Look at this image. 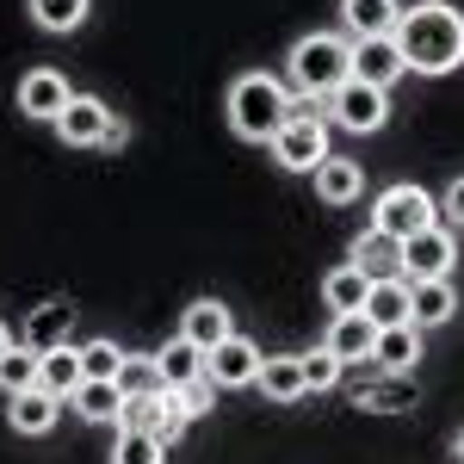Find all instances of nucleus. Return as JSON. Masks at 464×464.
<instances>
[{
    "label": "nucleus",
    "mask_w": 464,
    "mask_h": 464,
    "mask_svg": "<svg viewBox=\"0 0 464 464\" xmlns=\"http://www.w3.org/2000/svg\"><path fill=\"white\" fill-rule=\"evenodd\" d=\"M130 143V118H118L111 111V124H106V137H100V149H124Z\"/></svg>",
    "instance_id": "35"
},
{
    "label": "nucleus",
    "mask_w": 464,
    "mask_h": 464,
    "mask_svg": "<svg viewBox=\"0 0 464 464\" xmlns=\"http://www.w3.org/2000/svg\"><path fill=\"white\" fill-rule=\"evenodd\" d=\"M372 365L384 378H402L421 365V328L415 322H396V328H378V347H372Z\"/></svg>",
    "instance_id": "12"
},
{
    "label": "nucleus",
    "mask_w": 464,
    "mask_h": 464,
    "mask_svg": "<svg viewBox=\"0 0 464 464\" xmlns=\"http://www.w3.org/2000/svg\"><path fill=\"white\" fill-rule=\"evenodd\" d=\"M74 87L63 69H32L25 81H19V118H44V124H56L63 111H69Z\"/></svg>",
    "instance_id": "9"
},
{
    "label": "nucleus",
    "mask_w": 464,
    "mask_h": 464,
    "mask_svg": "<svg viewBox=\"0 0 464 464\" xmlns=\"http://www.w3.org/2000/svg\"><path fill=\"white\" fill-rule=\"evenodd\" d=\"M179 334H186L198 353L223 347V341L236 334V322H229V304H217V297H192V304H186V316H179Z\"/></svg>",
    "instance_id": "10"
},
{
    "label": "nucleus",
    "mask_w": 464,
    "mask_h": 464,
    "mask_svg": "<svg viewBox=\"0 0 464 464\" xmlns=\"http://www.w3.org/2000/svg\"><path fill=\"white\" fill-rule=\"evenodd\" d=\"M179 396H186V409H192V415H205V409H211V396H217V384H211V378H192Z\"/></svg>",
    "instance_id": "34"
},
{
    "label": "nucleus",
    "mask_w": 464,
    "mask_h": 464,
    "mask_svg": "<svg viewBox=\"0 0 464 464\" xmlns=\"http://www.w3.org/2000/svg\"><path fill=\"white\" fill-rule=\"evenodd\" d=\"M322 100H304V106H291L285 130L273 137V161L291 168V174H316L322 161H328V124H322Z\"/></svg>",
    "instance_id": "4"
},
{
    "label": "nucleus",
    "mask_w": 464,
    "mask_h": 464,
    "mask_svg": "<svg viewBox=\"0 0 464 464\" xmlns=\"http://www.w3.org/2000/svg\"><path fill=\"white\" fill-rule=\"evenodd\" d=\"M13 347H19V341H13V328L0 322V353H13Z\"/></svg>",
    "instance_id": "37"
},
{
    "label": "nucleus",
    "mask_w": 464,
    "mask_h": 464,
    "mask_svg": "<svg viewBox=\"0 0 464 464\" xmlns=\"http://www.w3.org/2000/svg\"><path fill=\"white\" fill-rule=\"evenodd\" d=\"M69 334H74V304H63V297L37 304L32 316H25V347H32V353H56V347H69Z\"/></svg>",
    "instance_id": "13"
},
{
    "label": "nucleus",
    "mask_w": 464,
    "mask_h": 464,
    "mask_svg": "<svg viewBox=\"0 0 464 464\" xmlns=\"http://www.w3.org/2000/svg\"><path fill=\"white\" fill-rule=\"evenodd\" d=\"M254 391L266 396V402H297V396L310 391V384H304V353H273L260 365V384H254Z\"/></svg>",
    "instance_id": "22"
},
{
    "label": "nucleus",
    "mask_w": 464,
    "mask_h": 464,
    "mask_svg": "<svg viewBox=\"0 0 464 464\" xmlns=\"http://www.w3.org/2000/svg\"><path fill=\"white\" fill-rule=\"evenodd\" d=\"M37 378H44V359L19 341L13 353H0V391L6 396H19V391H37Z\"/></svg>",
    "instance_id": "27"
},
{
    "label": "nucleus",
    "mask_w": 464,
    "mask_h": 464,
    "mask_svg": "<svg viewBox=\"0 0 464 464\" xmlns=\"http://www.w3.org/2000/svg\"><path fill=\"white\" fill-rule=\"evenodd\" d=\"M396 19H402V6L396 0H341V25H347V37H391Z\"/></svg>",
    "instance_id": "18"
},
{
    "label": "nucleus",
    "mask_w": 464,
    "mask_h": 464,
    "mask_svg": "<svg viewBox=\"0 0 464 464\" xmlns=\"http://www.w3.org/2000/svg\"><path fill=\"white\" fill-rule=\"evenodd\" d=\"M347 260H353L365 279H402V242H396V236H384V229H365Z\"/></svg>",
    "instance_id": "17"
},
{
    "label": "nucleus",
    "mask_w": 464,
    "mask_h": 464,
    "mask_svg": "<svg viewBox=\"0 0 464 464\" xmlns=\"http://www.w3.org/2000/svg\"><path fill=\"white\" fill-rule=\"evenodd\" d=\"M87 6H93V0H32V19L44 32H81Z\"/></svg>",
    "instance_id": "30"
},
{
    "label": "nucleus",
    "mask_w": 464,
    "mask_h": 464,
    "mask_svg": "<svg viewBox=\"0 0 464 464\" xmlns=\"http://www.w3.org/2000/svg\"><path fill=\"white\" fill-rule=\"evenodd\" d=\"M446 217H452V223H464V174L446 186Z\"/></svg>",
    "instance_id": "36"
},
{
    "label": "nucleus",
    "mask_w": 464,
    "mask_h": 464,
    "mask_svg": "<svg viewBox=\"0 0 464 464\" xmlns=\"http://www.w3.org/2000/svg\"><path fill=\"white\" fill-rule=\"evenodd\" d=\"M440 223V205H433L428 186H384L378 192V205H372V229H384V236H396V242H409V236H421V229H433Z\"/></svg>",
    "instance_id": "5"
},
{
    "label": "nucleus",
    "mask_w": 464,
    "mask_h": 464,
    "mask_svg": "<svg viewBox=\"0 0 464 464\" xmlns=\"http://www.w3.org/2000/svg\"><path fill=\"white\" fill-rule=\"evenodd\" d=\"M353 74L391 93V81H396V74H409V63H402L396 37H359V44H353Z\"/></svg>",
    "instance_id": "15"
},
{
    "label": "nucleus",
    "mask_w": 464,
    "mask_h": 464,
    "mask_svg": "<svg viewBox=\"0 0 464 464\" xmlns=\"http://www.w3.org/2000/svg\"><path fill=\"white\" fill-rule=\"evenodd\" d=\"M322 347L341 359V365H365V359H372V347H378V328H372V316H365V310H359V316H334Z\"/></svg>",
    "instance_id": "16"
},
{
    "label": "nucleus",
    "mask_w": 464,
    "mask_h": 464,
    "mask_svg": "<svg viewBox=\"0 0 464 464\" xmlns=\"http://www.w3.org/2000/svg\"><path fill=\"white\" fill-rule=\"evenodd\" d=\"M328 118H334L341 130H353V137H372V130H384V118H391V93L353 74L347 87L328 93Z\"/></svg>",
    "instance_id": "6"
},
{
    "label": "nucleus",
    "mask_w": 464,
    "mask_h": 464,
    "mask_svg": "<svg viewBox=\"0 0 464 464\" xmlns=\"http://www.w3.org/2000/svg\"><path fill=\"white\" fill-rule=\"evenodd\" d=\"M124 402H130V396L118 391L111 378H87V384L69 396V409L81 421H124Z\"/></svg>",
    "instance_id": "24"
},
{
    "label": "nucleus",
    "mask_w": 464,
    "mask_h": 464,
    "mask_svg": "<svg viewBox=\"0 0 464 464\" xmlns=\"http://www.w3.org/2000/svg\"><path fill=\"white\" fill-rule=\"evenodd\" d=\"M396 50L415 74H452L464 69V13L446 0H415L396 19Z\"/></svg>",
    "instance_id": "1"
},
{
    "label": "nucleus",
    "mask_w": 464,
    "mask_h": 464,
    "mask_svg": "<svg viewBox=\"0 0 464 464\" xmlns=\"http://www.w3.org/2000/svg\"><path fill=\"white\" fill-rule=\"evenodd\" d=\"M285 69H291V87H297L304 100H328L334 87L353 81V37H341V32L297 37L291 56H285Z\"/></svg>",
    "instance_id": "2"
},
{
    "label": "nucleus",
    "mask_w": 464,
    "mask_h": 464,
    "mask_svg": "<svg viewBox=\"0 0 464 464\" xmlns=\"http://www.w3.org/2000/svg\"><path fill=\"white\" fill-rule=\"evenodd\" d=\"M365 297H372V279L359 273L353 260H347V266H334V273L322 279V304H328V316H359V310H365Z\"/></svg>",
    "instance_id": "20"
},
{
    "label": "nucleus",
    "mask_w": 464,
    "mask_h": 464,
    "mask_svg": "<svg viewBox=\"0 0 464 464\" xmlns=\"http://www.w3.org/2000/svg\"><path fill=\"white\" fill-rule=\"evenodd\" d=\"M359 192H365V168L347 161V155H328L316 168V198L322 205H353Z\"/></svg>",
    "instance_id": "21"
},
{
    "label": "nucleus",
    "mask_w": 464,
    "mask_h": 464,
    "mask_svg": "<svg viewBox=\"0 0 464 464\" xmlns=\"http://www.w3.org/2000/svg\"><path fill=\"white\" fill-rule=\"evenodd\" d=\"M285 118H291L285 81H273V74H242V81L229 87V130H236L242 143H273V137L285 130Z\"/></svg>",
    "instance_id": "3"
},
{
    "label": "nucleus",
    "mask_w": 464,
    "mask_h": 464,
    "mask_svg": "<svg viewBox=\"0 0 464 464\" xmlns=\"http://www.w3.org/2000/svg\"><path fill=\"white\" fill-rule=\"evenodd\" d=\"M118 365H124V347L118 341H87L81 347V378H111L118 384Z\"/></svg>",
    "instance_id": "32"
},
{
    "label": "nucleus",
    "mask_w": 464,
    "mask_h": 464,
    "mask_svg": "<svg viewBox=\"0 0 464 464\" xmlns=\"http://www.w3.org/2000/svg\"><path fill=\"white\" fill-rule=\"evenodd\" d=\"M118 391H124V396H155V391H161L155 353H124V365H118Z\"/></svg>",
    "instance_id": "31"
},
{
    "label": "nucleus",
    "mask_w": 464,
    "mask_h": 464,
    "mask_svg": "<svg viewBox=\"0 0 464 464\" xmlns=\"http://www.w3.org/2000/svg\"><path fill=\"white\" fill-rule=\"evenodd\" d=\"M409 291H415V328H440V322L459 316L452 279H409Z\"/></svg>",
    "instance_id": "25"
},
{
    "label": "nucleus",
    "mask_w": 464,
    "mask_h": 464,
    "mask_svg": "<svg viewBox=\"0 0 464 464\" xmlns=\"http://www.w3.org/2000/svg\"><path fill=\"white\" fill-rule=\"evenodd\" d=\"M106 124H111V111L93 100V93H74L69 111L56 118V137L69 149H100V137H106Z\"/></svg>",
    "instance_id": "11"
},
{
    "label": "nucleus",
    "mask_w": 464,
    "mask_h": 464,
    "mask_svg": "<svg viewBox=\"0 0 464 464\" xmlns=\"http://www.w3.org/2000/svg\"><path fill=\"white\" fill-rule=\"evenodd\" d=\"M459 459H464V433H459Z\"/></svg>",
    "instance_id": "38"
},
{
    "label": "nucleus",
    "mask_w": 464,
    "mask_h": 464,
    "mask_svg": "<svg viewBox=\"0 0 464 464\" xmlns=\"http://www.w3.org/2000/svg\"><path fill=\"white\" fill-rule=\"evenodd\" d=\"M365 316H372V328H396V322H415V291H409V279H372Z\"/></svg>",
    "instance_id": "19"
},
{
    "label": "nucleus",
    "mask_w": 464,
    "mask_h": 464,
    "mask_svg": "<svg viewBox=\"0 0 464 464\" xmlns=\"http://www.w3.org/2000/svg\"><path fill=\"white\" fill-rule=\"evenodd\" d=\"M6 421H13V433H25V440H44V433L63 421V396L56 391H19L13 396V409H6Z\"/></svg>",
    "instance_id": "14"
},
{
    "label": "nucleus",
    "mask_w": 464,
    "mask_h": 464,
    "mask_svg": "<svg viewBox=\"0 0 464 464\" xmlns=\"http://www.w3.org/2000/svg\"><path fill=\"white\" fill-rule=\"evenodd\" d=\"M37 359H44V378H37V384H44V391H56L63 402L87 384V378H81V347H56V353H37Z\"/></svg>",
    "instance_id": "26"
},
{
    "label": "nucleus",
    "mask_w": 464,
    "mask_h": 464,
    "mask_svg": "<svg viewBox=\"0 0 464 464\" xmlns=\"http://www.w3.org/2000/svg\"><path fill=\"white\" fill-rule=\"evenodd\" d=\"M186 421H192L186 396H179L174 384H161V391H155V440H161V446H174L179 433H186Z\"/></svg>",
    "instance_id": "28"
},
{
    "label": "nucleus",
    "mask_w": 464,
    "mask_h": 464,
    "mask_svg": "<svg viewBox=\"0 0 464 464\" xmlns=\"http://www.w3.org/2000/svg\"><path fill=\"white\" fill-rule=\"evenodd\" d=\"M304 384H310V391H334V384H341V359L328 353V347L304 353Z\"/></svg>",
    "instance_id": "33"
},
{
    "label": "nucleus",
    "mask_w": 464,
    "mask_h": 464,
    "mask_svg": "<svg viewBox=\"0 0 464 464\" xmlns=\"http://www.w3.org/2000/svg\"><path fill=\"white\" fill-rule=\"evenodd\" d=\"M452 260H459V242H452L446 223H433V229H421V236L402 242V273H409V279H446Z\"/></svg>",
    "instance_id": "8"
},
{
    "label": "nucleus",
    "mask_w": 464,
    "mask_h": 464,
    "mask_svg": "<svg viewBox=\"0 0 464 464\" xmlns=\"http://www.w3.org/2000/svg\"><path fill=\"white\" fill-rule=\"evenodd\" d=\"M155 372H161V384L186 391L192 378H205V353H198L186 334H174V341H161V347H155Z\"/></svg>",
    "instance_id": "23"
},
{
    "label": "nucleus",
    "mask_w": 464,
    "mask_h": 464,
    "mask_svg": "<svg viewBox=\"0 0 464 464\" xmlns=\"http://www.w3.org/2000/svg\"><path fill=\"white\" fill-rule=\"evenodd\" d=\"M111 464H168V446H161L155 433L118 428V440H111Z\"/></svg>",
    "instance_id": "29"
},
{
    "label": "nucleus",
    "mask_w": 464,
    "mask_h": 464,
    "mask_svg": "<svg viewBox=\"0 0 464 464\" xmlns=\"http://www.w3.org/2000/svg\"><path fill=\"white\" fill-rule=\"evenodd\" d=\"M260 365H266V353L254 347L248 334H229L223 347L205 353V378L217 391H248V384H260Z\"/></svg>",
    "instance_id": "7"
}]
</instances>
